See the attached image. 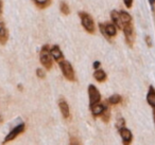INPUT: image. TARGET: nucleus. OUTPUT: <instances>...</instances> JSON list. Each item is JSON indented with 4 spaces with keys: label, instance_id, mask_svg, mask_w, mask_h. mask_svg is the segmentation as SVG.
I'll return each mask as SVG.
<instances>
[{
    "label": "nucleus",
    "instance_id": "1",
    "mask_svg": "<svg viewBox=\"0 0 155 145\" xmlns=\"http://www.w3.org/2000/svg\"><path fill=\"white\" fill-rule=\"evenodd\" d=\"M58 66H60L61 70H62L63 74H64L65 79H68L70 82H74L75 81V75H74V70H73L72 66H71L70 63H68L67 60H61L58 62Z\"/></svg>",
    "mask_w": 155,
    "mask_h": 145
},
{
    "label": "nucleus",
    "instance_id": "2",
    "mask_svg": "<svg viewBox=\"0 0 155 145\" xmlns=\"http://www.w3.org/2000/svg\"><path fill=\"white\" fill-rule=\"evenodd\" d=\"M79 15L81 17V22H82L83 28L86 30V32L91 33V34L95 33L96 29H95V22H94L93 17L88 13H86V12H81Z\"/></svg>",
    "mask_w": 155,
    "mask_h": 145
},
{
    "label": "nucleus",
    "instance_id": "3",
    "mask_svg": "<svg viewBox=\"0 0 155 145\" xmlns=\"http://www.w3.org/2000/svg\"><path fill=\"white\" fill-rule=\"evenodd\" d=\"M39 60H41V63L44 67H45L47 70H50L53 66V63H52V56L51 53H50V50L48 46H45L43 47L41 51V54H39Z\"/></svg>",
    "mask_w": 155,
    "mask_h": 145
},
{
    "label": "nucleus",
    "instance_id": "4",
    "mask_svg": "<svg viewBox=\"0 0 155 145\" xmlns=\"http://www.w3.org/2000/svg\"><path fill=\"white\" fill-rule=\"evenodd\" d=\"M123 32H124L125 41L130 47H133L134 40H135V32H134V28L132 26V22L123 24Z\"/></svg>",
    "mask_w": 155,
    "mask_h": 145
},
{
    "label": "nucleus",
    "instance_id": "5",
    "mask_svg": "<svg viewBox=\"0 0 155 145\" xmlns=\"http://www.w3.org/2000/svg\"><path fill=\"white\" fill-rule=\"evenodd\" d=\"M100 31L101 33L106 37V38H110V37H114L117 34V29L116 26L114 24H99Z\"/></svg>",
    "mask_w": 155,
    "mask_h": 145
},
{
    "label": "nucleus",
    "instance_id": "6",
    "mask_svg": "<svg viewBox=\"0 0 155 145\" xmlns=\"http://www.w3.org/2000/svg\"><path fill=\"white\" fill-rule=\"evenodd\" d=\"M88 95H89V102H91V105L97 104V103H100V101H101V94H100L99 90H98L94 85H89Z\"/></svg>",
    "mask_w": 155,
    "mask_h": 145
},
{
    "label": "nucleus",
    "instance_id": "7",
    "mask_svg": "<svg viewBox=\"0 0 155 145\" xmlns=\"http://www.w3.org/2000/svg\"><path fill=\"white\" fill-rule=\"evenodd\" d=\"M24 130H25V124L24 123H21V124H19V125L15 126V127H14V129L12 130L11 132H9V134L5 137L3 143H8V142H10V141H13L14 139H15L16 137L18 136V134H20L21 132H24Z\"/></svg>",
    "mask_w": 155,
    "mask_h": 145
},
{
    "label": "nucleus",
    "instance_id": "8",
    "mask_svg": "<svg viewBox=\"0 0 155 145\" xmlns=\"http://www.w3.org/2000/svg\"><path fill=\"white\" fill-rule=\"evenodd\" d=\"M58 107H60V110H61V112H62L63 117L67 120L70 119V110H69V106L64 98H61V100L58 101Z\"/></svg>",
    "mask_w": 155,
    "mask_h": 145
},
{
    "label": "nucleus",
    "instance_id": "9",
    "mask_svg": "<svg viewBox=\"0 0 155 145\" xmlns=\"http://www.w3.org/2000/svg\"><path fill=\"white\" fill-rule=\"evenodd\" d=\"M119 132H120V136L121 139H122V142L123 144H130L132 142V139H133V136H132V132L130 131L127 128L122 127L119 129Z\"/></svg>",
    "mask_w": 155,
    "mask_h": 145
},
{
    "label": "nucleus",
    "instance_id": "10",
    "mask_svg": "<svg viewBox=\"0 0 155 145\" xmlns=\"http://www.w3.org/2000/svg\"><path fill=\"white\" fill-rule=\"evenodd\" d=\"M8 39H9V32H8L5 24L0 21V44L5 45Z\"/></svg>",
    "mask_w": 155,
    "mask_h": 145
},
{
    "label": "nucleus",
    "instance_id": "11",
    "mask_svg": "<svg viewBox=\"0 0 155 145\" xmlns=\"http://www.w3.org/2000/svg\"><path fill=\"white\" fill-rule=\"evenodd\" d=\"M110 17H112L113 24H114L118 29L122 30V29H123V24H122V21H121L120 14H119L117 11H112V13H110Z\"/></svg>",
    "mask_w": 155,
    "mask_h": 145
},
{
    "label": "nucleus",
    "instance_id": "12",
    "mask_svg": "<svg viewBox=\"0 0 155 145\" xmlns=\"http://www.w3.org/2000/svg\"><path fill=\"white\" fill-rule=\"evenodd\" d=\"M50 53H51L53 60H55L56 62H60L61 60L64 58L63 53H62V51H61V49H60L58 46H53V47L51 48V50H50Z\"/></svg>",
    "mask_w": 155,
    "mask_h": 145
},
{
    "label": "nucleus",
    "instance_id": "13",
    "mask_svg": "<svg viewBox=\"0 0 155 145\" xmlns=\"http://www.w3.org/2000/svg\"><path fill=\"white\" fill-rule=\"evenodd\" d=\"M147 102L153 108L155 107V89L153 86H150V88H149L148 94H147Z\"/></svg>",
    "mask_w": 155,
    "mask_h": 145
},
{
    "label": "nucleus",
    "instance_id": "14",
    "mask_svg": "<svg viewBox=\"0 0 155 145\" xmlns=\"http://www.w3.org/2000/svg\"><path fill=\"white\" fill-rule=\"evenodd\" d=\"M91 113H93L94 117H99V115L102 114L104 110V105L100 104V103H97V104L91 105Z\"/></svg>",
    "mask_w": 155,
    "mask_h": 145
},
{
    "label": "nucleus",
    "instance_id": "15",
    "mask_svg": "<svg viewBox=\"0 0 155 145\" xmlns=\"http://www.w3.org/2000/svg\"><path fill=\"white\" fill-rule=\"evenodd\" d=\"M94 77H95L99 83H103L106 79V73L104 72L103 70H101V69H98V70L94 73Z\"/></svg>",
    "mask_w": 155,
    "mask_h": 145
},
{
    "label": "nucleus",
    "instance_id": "16",
    "mask_svg": "<svg viewBox=\"0 0 155 145\" xmlns=\"http://www.w3.org/2000/svg\"><path fill=\"white\" fill-rule=\"evenodd\" d=\"M101 118H102V121L107 123L110 119V107L107 106L106 104H104V110L101 114Z\"/></svg>",
    "mask_w": 155,
    "mask_h": 145
},
{
    "label": "nucleus",
    "instance_id": "17",
    "mask_svg": "<svg viewBox=\"0 0 155 145\" xmlns=\"http://www.w3.org/2000/svg\"><path fill=\"white\" fill-rule=\"evenodd\" d=\"M33 1L39 9H45V8L49 7L51 3V0H33Z\"/></svg>",
    "mask_w": 155,
    "mask_h": 145
},
{
    "label": "nucleus",
    "instance_id": "18",
    "mask_svg": "<svg viewBox=\"0 0 155 145\" xmlns=\"http://www.w3.org/2000/svg\"><path fill=\"white\" fill-rule=\"evenodd\" d=\"M120 18H121V21H122V24H129V22H132V17L131 15H130L129 13H127V12L124 11H121L120 13Z\"/></svg>",
    "mask_w": 155,
    "mask_h": 145
},
{
    "label": "nucleus",
    "instance_id": "19",
    "mask_svg": "<svg viewBox=\"0 0 155 145\" xmlns=\"http://www.w3.org/2000/svg\"><path fill=\"white\" fill-rule=\"evenodd\" d=\"M121 100H122V98H121V96L119 95V94H113V95L108 98V103L112 105H117L121 102Z\"/></svg>",
    "mask_w": 155,
    "mask_h": 145
},
{
    "label": "nucleus",
    "instance_id": "20",
    "mask_svg": "<svg viewBox=\"0 0 155 145\" xmlns=\"http://www.w3.org/2000/svg\"><path fill=\"white\" fill-rule=\"evenodd\" d=\"M60 9H61V12H62L64 15H69V13H70L69 7L67 5V3H65V2H61Z\"/></svg>",
    "mask_w": 155,
    "mask_h": 145
},
{
    "label": "nucleus",
    "instance_id": "21",
    "mask_svg": "<svg viewBox=\"0 0 155 145\" xmlns=\"http://www.w3.org/2000/svg\"><path fill=\"white\" fill-rule=\"evenodd\" d=\"M124 126H125L124 119H122V118H120V119H118V121H117V123H116V127L118 128V130L120 129V128L124 127Z\"/></svg>",
    "mask_w": 155,
    "mask_h": 145
},
{
    "label": "nucleus",
    "instance_id": "22",
    "mask_svg": "<svg viewBox=\"0 0 155 145\" xmlns=\"http://www.w3.org/2000/svg\"><path fill=\"white\" fill-rule=\"evenodd\" d=\"M36 74H37V76H38L39 79H44V77H45V72H44V70H43V69H41V68H38L36 70Z\"/></svg>",
    "mask_w": 155,
    "mask_h": 145
},
{
    "label": "nucleus",
    "instance_id": "23",
    "mask_svg": "<svg viewBox=\"0 0 155 145\" xmlns=\"http://www.w3.org/2000/svg\"><path fill=\"white\" fill-rule=\"evenodd\" d=\"M123 2H124L125 7H127V9L132 8V5H133V0H123Z\"/></svg>",
    "mask_w": 155,
    "mask_h": 145
},
{
    "label": "nucleus",
    "instance_id": "24",
    "mask_svg": "<svg viewBox=\"0 0 155 145\" xmlns=\"http://www.w3.org/2000/svg\"><path fill=\"white\" fill-rule=\"evenodd\" d=\"M146 41H147V44H148L149 47H151V46H152V41H151L150 36H146Z\"/></svg>",
    "mask_w": 155,
    "mask_h": 145
},
{
    "label": "nucleus",
    "instance_id": "25",
    "mask_svg": "<svg viewBox=\"0 0 155 145\" xmlns=\"http://www.w3.org/2000/svg\"><path fill=\"white\" fill-rule=\"evenodd\" d=\"M100 66H101V63H100V62H95V63H94V68H95V69H99Z\"/></svg>",
    "mask_w": 155,
    "mask_h": 145
},
{
    "label": "nucleus",
    "instance_id": "26",
    "mask_svg": "<svg viewBox=\"0 0 155 145\" xmlns=\"http://www.w3.org/2000/svg\"><path fill=\"white\" fill-rule=\"evenodd\" d=\"M2 13V2H1V0H0V15Z\"/></svg>",
    "mask_w": 155,
    "mask_h": 145
},
{
    "label": "nucleus",
    "instance_id": "27",
    "mask_svg": "<svg viewBox=\"0 0 155 145\" xmlns=\"http://www.w3.org/2000/svg\"><path fill=\"white\" fill-rule=\"evenodd\" d=\"M153 118H154V122H155V107L153 108Z\"/></svg>",
    "mask_w": 155,
    "mask_h": 145
},
{
    "label": "nucleus",
    "instance_id": "28",
    "mask_svg": "<svg viewBox=\"0 0 155 145\" xmlns=\"http://www.w3.org/2000/svg\"><path fill=\"white\" fill-rule=\"evenodd\" d=\"M150 3H151V5L153 7V5L155 3V0H150Z\"/></svg>",
    "mask_w": 155,
    "mask_h": 145
},
{
    "label": "nucleus",
    "instance_id": "29",
    "mask_svg": "<svg viewBox=\"0 0 155 145\" xmlns=\"http://www.w3.org/2000/svg\"><path fill=\"white\" fill-rule=\"evenodd\" d=\"M0 122H2V119H1V117H0Z\"/></svg>",
    "mask_w": 155,
    "mask_h": 145
}]
</instances>
